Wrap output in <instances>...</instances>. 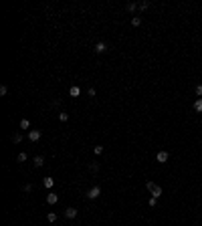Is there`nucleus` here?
<instances>
[{"instance_id":"obj_2","label":"nucleus","mask_w":202,"mask_h":226,"mask_svg":"<svg viewBox=\"0 0 202 226\" xmlns=\"http://www.w3.org/2000/svg\"><path fill=\"white\" fill-rule=\"evenodd\" d=\"M99 196H101V188H99V186H93V188L87 192V198H89V200H95V198H99Z\"/></svg>"},{"instance_id":"obj_8","label":"nucleus","mask_w":202,"mask_h":226,"mask_svg":"<svg viewBox=\"0 0 202 226\" xmlns=\"http://www.w3.org/2000/svg\"><path fill=\"white\" fill-rule=\"evenodd\" d=\"M69 95H71V97H79V95H81V89L77 87V85H73V87L69 89Z\"/></svg>"},{"instance_id":"obj_21","label":"nucleus","mask_w":202,"mask_h":226,"mask_svg":"<svg viewBox=\"0 0 202 226\" xmlns=\"http://www.w3.org/2000/svg\"><path fill=\"white\" fill-rule=\"evenodd\" d=\"M89 170H91V172H97L99 166H97V164H89Z\"/></svg>"},{"instance_id":"obj_9","label":"nucleus","mask_w":202,"mask_h":226,"mask_svg":"<svg viewBox=\"0 0 202 226\" xmlns=\"http://www.w3.org/2000/svg\"><path fill=\"white\" fill-rule=\"evenodd\" d=\"M33 164H35V166H37V168H40V166H42V164H44V158H42V156H37V158H35V160H33Z\"/></svg>"},{"instance_id":"obj_22","label":"nucleus","mask_w":202,"mask_h":226,"mask_svg":"<svg viewBox=\"0 0 202 226\" xmlns=\"http://www.w3.org/2000/svg\"><path fill=\"white\" fill-rule=\"evenodd\" d=\"M194 91H196V95H198V97H202V85H196V89H194Z\"/></svg>"},{"instance_id":"obj_1","label":"nucleus","mask_w":202,"mask_h":226,"mask_svg":"<svg viewBox=\"0 0 202 226\" xmlns=\"http://www.w3.org/2000/svg\"><path fill=\"white\" fill-rule=\"evenodd\" d=\"M146 188L152 192V198H156V200H158V198L162 196V188H160V186H156L154 182H148V184H146Z\"/></svg>"},{"instance_id":"obj_10","label":"nucleus","mask_w":202,"mask_h":226,"mask_svg":"<svg viewBox=\"0 0 202 226\" xmlns=\"http://www.w3.org/2000/svg\"><path fill=\"white\" fill-rule=\"evenodd\" d=\"M42 184H44V188H49V190H51V188L55 186V180H53V178H44V180H42Z\"/></svg>"},{"instance_id":"obj_5","label":"nucleus","mask_w":202,"mask_h":226,"mask_svg":"<svg viewBox=\"0 0 202 226\" xmlns=\"http://www.w3.org/2000/svg\"><path fill=\"white\" fill-rule=\"evenodd\" d=\"M107 50V45L103 43V41H99L97 45H95V53H105Z\"/></svg>"},{"instance_id":"obj_14","label":"nucleus","mask_w":202,"mask_h":226,"mask_svg":"<svg viewBox=\"0 0 202 226\" xmlns=\"http://www.w3.org/2000/svg\"><path fill=\"white\" fill-rule=\"evenodd\" d=\"M125 8H127V12H133V10L137 8V4H135V2H129V4H127Z\"/></svg>"},{"instance_id":"obj_16","label":"nucleus","mask_w":202,"mask_h":226,"mask_svg":"<svg viewBox=\"0 0 202 226\" xmlns=\"http://www.w3.org/2000/svg\"><path fill=\"white\" fill-rule=\"evenodd\" d=\"M12 141H14V143H20V141H22V135H20V133H14V135H12Z\"/></svg>"},{"instance_id":"obj_24","label":"nucleus","mask_w":202,"mask_h":226,"mask_svg":"<svg viewBox=\"0 0 202 226\" xmlns=\"http://www.w3.org/2000/svg\"><path fill=\"white\" fill-rule=\"evenodd\" d=\"M87 95H89V97H95V89H93V87H91V89L87 91Z\"/></svg>"},{"instance_id":"obj_6","label":"nucleus","mask_w":202,"mask_h":226,"mask_svg":"<svg viewBox=\"0 0 202 226\" xmlns=\"http://www.w3.org/2000/svg\"><path fill=\"white\" fill-rule=\"evenodd\" d=\"M57 200H59V196H57L55 192H51V194H47V202H49V204H57Z\"/></svg>"},{"instance_id":"obj_12","label":"nucleus","mask_w":202,"mask_h":226,"mask_svg":"<svg viewBox=\"0 0 202 226\" xmlns=\"http://www.w3.org/2000/svg\"><path fill=\"white\" fill-rule=\"evenodd\" d=\"M93 153H95V156H101V153H103V145H95V147H93Z\"/></svg>"},{"instance_id":"obj_20","label":"nucleus","mask_w":202,"mask_h":226,"mask_svg":"<svg viewBox=\"0 0 202 226\" xmlns=\"http://www.w3.org/2000/svg\"><path fill=\"white\" fill-rule=\"evenodd\" d=\"M16 160H18V162H26V153H18Z\"/></svg>"},{"instance_id":"obj_3","label":"nucleus","mask_w":202,"mask_h":226,"mask_svg":"<svg viewBox=\"0 0 202 226\" xmlns=\"http://www.w3.org/2000/svg\"><path fill=\"white\" fill-rule=\"evenodd\" d=\"M168 158H170V153H168V151H158V156H156V160H158L160 164H166V162H168Z\"/></svg>"},{"instance_id":"obj_13","label":"nucleus","mask_w":202,"mask_h":226,"mask_svg":"<svg viewBox=\"0 0 202 226\" xmlns=\"http://www.w3.org/2000/svg\"><path fill=\"white\" fill-rule=\"evenodd\" d=\"M194 109H196V111H202V99H196V101H194Z\"/></svg>"},{"instance_id":"obj_18","label":"nucleus","mask_w":202,"mask_h":226,"mask_svg":"<svg viewBox=\"0 0 202 226\" xmlns=\"http://www.w3.org/2000/svg\"><path fill=\"white\" fill-rule=\"evenodd\" d=\"M59 119H61V121H67V119H69V113L61 111V113H59Z\"/></svg>"},{"instance_id":"obj_4","label":"nucleus","mask_w":202,"mask_h":226,"mask_svg":"<svg viewBox=\"0 0 202 226\" xmlns=\"http://www.w3.org/2000/svg\"><path fill=\"white\" fill-rule=\"evenodd\" d=\"M28 139H31V141H39L40 139V131L39 129H31V131H28Z\"/></svg>"},{"instance_id":"obj_23","label":"nucleus","mask_w":202,"mask_h":226,"mask_svg":"<svg viewBox=\"0 0 202 226\" xmlns=\"http://www.w3.org/2000/svg\"><path fill=\"white\" fill-rule=\"evenodd\" d=\"M6 93H8V89H6V85H2V87H0V95H2V97H4V95H6Z\"/></svg>"},{"instance_id":"obj_15","label":"nucleus","mask_w":202,"mask_h":226,"mask_svg":"<svg viewBox=\"0 0 202 226\" xmlns=\"http://www.w3.org/2000/svg\"><path fill=\"white\" fill-rule=\"evenodd\" d=\"M131 24H133V26H140V24H142V18H140V16H133V18H131Z\"/></svg>"},{"instance_id":"obj_17","label":"nucleus","mask_w":202,"mask_h":226,"mask_svg":"<svg viewBox=\"0 0 202 226\" xmlns=\"http://www.w3.org/2000/svg\"><path fill=\"white\" fill-rule=\"evenodd\" d=\"M137 8H140V10H146V8H150V2H140Z\"/></svg>"},{"instance_id":"obj_11","label":"nucleus","mask_w":202,"mask_h":226,"mask_svg":"<svg viewBox=\"0 0 202 226\" xmlns=\"http://www.w3.org/2000/svg\"><path fill=\"white\" fill-rule=\"evenodd\" d=\"M28 127H31V121H28V119H22V121H20V129H28Z\"/></svg>"},{"instance_id":"obj_7","label":"nucleus","mask_w":202,"mask_h":226,"mask_svg":"<svg viewBox=\"0 0 202 226\" xmlns=\"http://www.w3.org/2000/svg\"><path fill=\"white\" fill-rule=\"evenodd\" d=\"M65 216H67V218H75V216H77V208H67V210H65Z\"/></svg>"},{"instance_id":"obj_19","label":"nucleus","mask_w":202,"mask_h":226,"mask_svg":"<svg viewBox=\"0 0 202 226\" xmlns=\"http://www.w3.org/2000/svg\"><path fill=\"white\" fill-rule=\"evenodd\" d=\"M47 220H49V222H55V220H57V214H55V212H49Z\"/></svg>"}]
</instances>
